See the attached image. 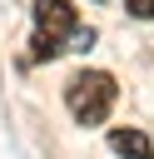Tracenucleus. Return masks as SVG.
<instances>
[{
  "label": "nucleus",
  "mask_w": 154,
  "mask_h": 159,
  "mask_svg": "<svg viewBox=\"0 0 154 159\" xmlns=\"http://www.w3.org/2000/svg\"><path fill=\"white\" fill-rule=\"evenodd\" d=\"M114 99H119V84H114V75H104V70H79V75L65 84V104H70V114H75L79 124H104L109 109H114Z\"/></svg>",
  "instance_id": "nucleus-1"
},
{
  "label": "nucleus",
  "mask_w": 154,
  "mask_h": 159,
  "mask_svg": "<svg viewBox=\"0 0 154 159\" xmlns=\"http://www.w3.org/2000/svg\"><path fill=\"white\" fill-rule=\"evenodd\" d=\"M35 25H40V35L60 40V35H70L79 25V15H75L70 0H35Z\"/></svg>",
  "instance_id": "nucleus-2"
},
{
  "label": "nucleus",
  "mask_w": 154,
  "mask_h": 159,
  "mask_svg": "<svg viewBox=\"0 0 154 159\" xmlns=\"http://www.w3.org/2000/svg\"><path fill=\"white\" fill-rule=\"evenodd\" d=\"M109 149H114L119 159H154V144H149L144 129H114V134H109Z\"/></svg>",
  "instance_id": "nucleus-3"
},
{
  "label": "nucleus",
  "mask_w": 154,
  "mask_h": 159,
  "mask_svg": "<svg viewBox=\"0 0 154 159\" xmlns=\"http://www.w3.org/2000/svg\"><path fill=\"white\" fill-rule=\"evenodd\" d=\"M60 55V40H50V35H35V60H55Z\"/></svg>",
  "instance_id": "nucleus-4"
},
{
  "label": "nucleus",
  "mask_w": 154,
  "mask_h": 159,
  "mask_svg": "<svg viewBox=\"0 0 154 159\" xmlns=\"http://www.w3.org/2000/svg\"><path fill=\"white\" fill-rule=\"evenodd\" d=\"M129 5V15H139V20H154V0H124Z\"/></svg>",
  "instance_id": "nucleus-5"
}]
</instances>
